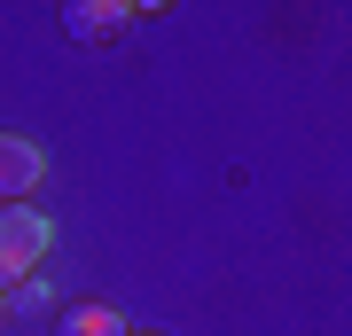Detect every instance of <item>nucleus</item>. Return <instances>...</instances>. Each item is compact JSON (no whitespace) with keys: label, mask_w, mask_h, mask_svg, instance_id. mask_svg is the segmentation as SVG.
I'll list each match as a JSON object with an SVG mask.
<instances>
[{"label":"nucleus","mask_w":352,"mask_h":336,"mask_svg":"<svg viewBox=\"0 0 352 336\" xmlns=\"http://www.w3.org/2000/svg\"><path fill=\"white\" fill-rule=\"evenodd\" d=\"M47 243H55V227L39 219V212H24V203H0V289L32 282L39 258H47Z\"/></svg>","instance_id":"obj_1"},{"label":"nucleus","mask_w":352,"mask_h":336,"mask_svg":"<svg viewBox=\"0 0 352 336\" xmlns=\"http://www.w3.org/2000/svg\"><path fill=\"white\" fill-rule=\"evenodd\" d=\"M0 305H8V298H0Z\"/></svg>","instance_id":"obj_5"},{"label":"nucleus","mask_w":352,"mask_h":336,"mask_svg":"<svg viewBox=\"0 0 352 336\" xmlns=\"http://www.w3.org/2000/svg\"><path fill=\"white\" fill-rule=\"evenodd\" d=\"M39 172H47V164H39L32 141H24V133H0V203H24Z\"/></svg>","instance_id":"obj_2"},{"label":"nucleus","mask_w":352,"mask_h":336,"mask_svg":"<svg viewBox=\"0 0 352 336\" xmlns=\"http://www.w3.org/2000/svg\"><path fill=\"white\" fill-rule=\"evenodd\" d=\"M63 24H71L78 39H102V32L133 24V8H110V0H78V8H63Z\"/></svg>","instance_id":"obj_3"},{"label":"nucleus","mask_w":352,"mask_h":336,"mask_svg":"<svg viewBox=\"0 0 352 336\" xmlns=\"http://www.w3.org/2000/svg\"><path fill=\"white\" fill-rule=\"evenodd\" d=\"M63 336H126V328H118V313L87 305V313H71V321H63Z\"/></svg>","instance_id":"obj_4"}]
</instances>
